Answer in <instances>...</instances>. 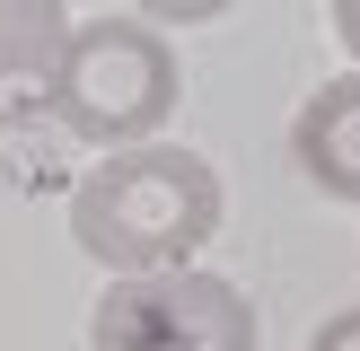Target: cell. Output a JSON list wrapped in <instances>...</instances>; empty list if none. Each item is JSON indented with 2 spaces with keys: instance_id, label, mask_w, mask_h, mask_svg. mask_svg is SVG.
Instances as JSON below:
<instances>
[{
  "instance_id": "6",
  "label": "cell",
  "mask_w": 360,
  "mask_h": 351,
  "mask_svg": "<svg viewBox=\"0 0 360 351\" xmlns=\"http://www.w3.org/2000/svg\"><path fill=\"white\" fill-rule=\"evenodd\" d=\"M238 0H132V18H150V27H211V18H229Z\"/></svg>"
},
{
  "instance_id": "7",
  "label": "cell",
  "mask_w": 360,
  "mask_h": 351,
  "mask_svg": "<svg viewBox=\"0 0 360 351\" xmlns=\"http://www.w3.org/2000/svg\"><path fill=\"white\" fill-rule=\"evenodd\" d=\"M308 351H360V307H343V316H326V325L308 333Z\"/></svg>"
},
{
  "instance_id": "3",
  "label": "cell",
  "mask_w": 360,
  "mask_h": 351,
  "mask_svg": "<svg viewBox=\"0 0 360 351\" xmlns=\"http://www.w3.org/2000/svg\"><path fill=\"white\" fill-rule=\"evenodd\" d=\"M88 351H255V307L229 272H115L88 307Z\"/></svg>"
},
{
  "instance_id": "8",
  "label": "cell",
  "mask_w": 360,
  "mask_h": 351,
  "mask_svg": "<svg viewBox=\"0 0 360 351\" xmlns=\"http://www.w3.org/2000/svg\"><path fill=\"white\" fill-rule=\"evenodd\" d=\"M334 44L360 62V0H334Z\"/></svg>"
},
{
  "instance_id": "4",
  "label": "cell",
  "mask_w": 360,
  "mask_h": 351,
  "mask_svg": "<svg viewBox=\"0 0 360 351\" xmlns=\"http://www.w3.org/2000/svg\"><path fill=\"white\" fill-rule=\"evenodd\" d=\"M290 158L326 202H360V70L326 79L290 123Z\"/></svg>"
},
{
  "instance_id": "5",
  "label": "cell",
  "mask_w": 360,
  "mask_h": 351,
  "mask_svg": "<svg viewBox=\"0 0 360 351\" xmlns=\"http://www.w3.org/2000/svg\"><path fill=\"white\" fill-rule=\"evenodd\" d=\"M70 0H0V79H44L70 44Z\"/></svg>"
},
{
  "instance_id": "2",
  "label": "cell",
  "mask_w": 360,
  "mask_h": 351,
  "mask_svg": "<svg viewBox=\"0 0 360 351\" xmlns=\"http://www.w3.org/2000/svg\"><path fill=\"white\" fill-rule=\"evenodd\" d=\"M44 105L62 132L97 140V150H141L167 132V114L185 105V62L150 18H79L62 44V62L44 70Z\"/></svg>"
},
{
  "instance_id": "1",
  "label": "cell",
  "mask_w": 360,
  "mask_h": 351,
  "mask_svg": "<svg viewBox=\"0 0 360 351\" xmlns=\"http://www.w3.org/2000/svg\"><path fill=\"white\" fill-rule=\"evenodd\" d=\"M220 237V167L185 140L105 150L70 185V246L105 272H176Z\"/></svg>"
}]
</instances>
